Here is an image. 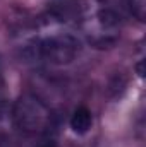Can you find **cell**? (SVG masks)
Instances as JSON below:
<instances>
[{"label": "cell", "mask_w": 146, "mask_h": 147, "mask_svg": "<svg viewBox=\"0 0 146 147\" xmlns=\"http://www.w3.org/2000/svg\"><path fill=\"white\" fill-rule=\"evenodd\" d=\"M98 3V9L100 10H105L108 14H113L115 17L122 19L126 16H129V0H96Z\"/></svg>", "instance_id": "obj_4"}, {"label": "cell", "mask_w": 146, "mask_h": 147, "mask_svg": "<svg viewBox=\"0 0 146 147\" xmlns=\"http://www.w3.org/2000/svg\"><path fill=\"white\" fill-rule=\"evenodd\" d=\"M81 50L79 38L71 31L52 28L43 34L36 36L28 46V51L33 58L53 63V65H65L71 63L77 57Z\"/></svg>", "instance_id": "obj_1"}, {"label": "cell", "mask_w": 146, "mask_h": 147, "mask_svg": "<svg viewBox=\"0 0 146 147\" xmlns=\"http://www.w3.org/2000/svg\"><path fill=\"white\" fill-rule=\"evenodd\" d=\"M12 120L16 127L26 134H41L52 123V111L38 96L26 92L14 103Z\"/></svg>", "instance_id": "obj_2"}, {"label": "cell", "mask_w": 146, "mask_h": 147, "mask_svg": "<svg viewBox=\"0 0 146 147\" xmlns=\"http://www.w3.org/2000/svg\"><path fill=\"white\" fill-rule=\"evenodd\" d=\"M59 2H60V3H65V5H69V2H71V0H59Z\"/></svg>", "instance_id": "obj_8"}, {"label": "cell", "mask_w": 146, "mask_h": 147, "mask_svg": "<svg viewBox=\"0 0 146 147\" xmlns=\"http://www.w3.org/2000/svg\"><path fill=\"white\" fill-rule=\"evenodd\" d=\"M7 115H9V106H7V101L0 96V123L7 118Z\"/></svg>", "instance_id": "obj_6"}, {"label": "cell", "mask_w": 146, "mask_h": 147, "mask_svg": "<svg viewBox=\"0 0 146 147\" xmlns=\"http://www.w3.org/2000/svg\"><path fill=\"white\" fill-rule=\"evenodd\" d=\"M91 125H93V115L86 106H79L74 110L72 116H71V128L76 134L79 135L86 134L91 128Z\"/></svg>", "instance_id": "obj_3"}, {"label": "cell", "mask_w": 146, "mask_h": 147, "mask_svg": "<svg viewBox=\"0 0 146 147\" xmlns=\"http://www.w3.org/2000/svg\"><path fill=\"white\" fill-rule=\"evenodd\" d=\"M36 147H59L57 146V142L53 140V139H46V140H43V142H40Z\"/></svg>", "instance_id": "obj_7"}, {"label": "cell", "mask_w": 146, "mask_h": 147, "mask_svg": "<svg viewBox=\"0 0 146 147\" xmlns=\"http://www.w3.org/2000/svg\"><path fill=\"white\" fill-rule=\"evenodd\" d=\"M129 12H131L138 21H145L146 0H129Z\"/></svg>", "instance_id": "obj_5"}]
</instances>
